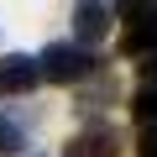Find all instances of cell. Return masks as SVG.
Instances as JSON below:
<instances>
[{"label":"cell","mask_w":157,"mask_h":157,"mask_svg":"<svg viewBox=\"0 0 157 157\" xmlns=\"http://www.w3.org/2000/svg\"><path fill=\"white\" fill-rule=\"evenodd\" d=\"M37 73L52 78V84H78V78L94 73V52L78 47V42H52V47L37 58Z\"/></svg>","instance_id":"1"},{"label":"cell","mask_w":157,"mask_h":157,"mask_svg":"<svg viewBox=\"0 0 157 157\" xmlns=\"http://www.w3.org/2000/svg\"><path fill=\"white\" fill-rule=\"evenodd\" d=\"M37 84H42L37 58H26V52H6L0 58V94H32Z\"/></svg>","instance_id":"2"},{"label":"cell","mask_w":157,"mask_h":157,"mask_svg":"<svg viewBox=\"0 0 157 157\" xmlns=\"http://www.w3.org/2000/svg\"><path fill=\"white\" fill-rule=\"evenodd\" d=\"M152 42H157V6H131V11H126L121 52H147Z\"/></svg>","instance_id":"3"},{"label":"cell","mask_w":157,"mask_h":157,"mask_svg":"<svg viewBox=\"0 0 157 157\" xmlns=\"http://www.w3.org/2000/svg\"><path fill=\"white\" fill-rule=\"evenodd\" d=\"M63 157H121V136H115L110 126H89V131H78V136L68 141Z\"/></svg>","instance_id":"4"},{"label":"cell","mask_w":157,"mask_h":157,"mask_svg":"<svg viewBox=\"0 0 157 157\" xmlns=\"http://www.w3.org/2000/svg\"><path fill=\"white\" fill-rule=\"evenodd\" d=\"M73 32H78L84 47H94V42L110 32V6H78V11H73Z\"/></svg>","instance_id":"5"},{"label":"cell","mask_w":157,"mask_h":157,"mask_svg":"<svg viewBox=\"0 0 157 157\" xmlns=\"http://www.w3.org/2000/svg\"><path fill=\"white\" fill-rule=\"evenodd\" d=\"M21 141H26V136H21L16 121H0V152H21Z\"/></svg>","instance_id":"6"},{"label":"cell","mask_w":157,"mask_h":157,"mask_svg":"<svg viewBox=\"0 0 157 157\" xmlns=\"http://www.w3.org/2000/svg\"><path fill=\"white\" fill-rule=\"evenodd\" d=\"M136 115H141L147 126L157 121V89H136Z\"/></svg>","instance_id":"7"},{"label":"cell","mask_w":157,"mask_h":157,"mask_svg":"<svg viewBox=\"0 0 157 157\" xmlns=\"http://www.w3.org/2000/svg\"><path fill=\"white\" fill-rule=\"evenodd\" d=\"M141 89H157V58L141 63Z\"/></svg>","instance_id":"8"}]
</instances>
